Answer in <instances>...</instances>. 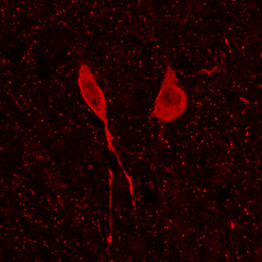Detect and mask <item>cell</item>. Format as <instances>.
Returning a JSON list of instances; mask_svg holds the SVG:
<instances>
[{"mask_svg":"<svg viewBox=\"0 0 262 262\" xmlns=\"http://www.w3.org/2000/svg\"><path fill=\"white\" fill-rule=\"evenodd\" d=\"M77 85H78L81 97L85 104L103 123L108 149L114 155L118 162V164L119 165L121 170H122L123 174L125 176L126 180L128 184L129 191L131 194L130 196L132 198L133 205L135 207L134 182H133L132 178L129 176L128 173L124 169L122 161H121L120 157H119V154L116 151V146H115L114 138L112 135L109 119H108V106L106 97H105L101 87L97 82L96 79L92 73L91 68L85 62L81 63L80 68H79Z\"/></svg>","mask_w":262,"mask_h":262,"instance_id":"6da1fadb","label":"cell"},{"mask_svg":"<svg viewBox=\"0 0 262 262\" xmlns=\"http://www.w3.org/2000/svg\"><path fill=\"white\" fill-rule=\"evenodd\" d=\"M188 107V97L179 84L176 71L167 63L161 87L152 106L151 116L162 124L182 117Z\"/></svg>","mask_w":262,"mask_h":262,"instance_id":"7a4b0ae2","label":"cell"}]
</instances>
